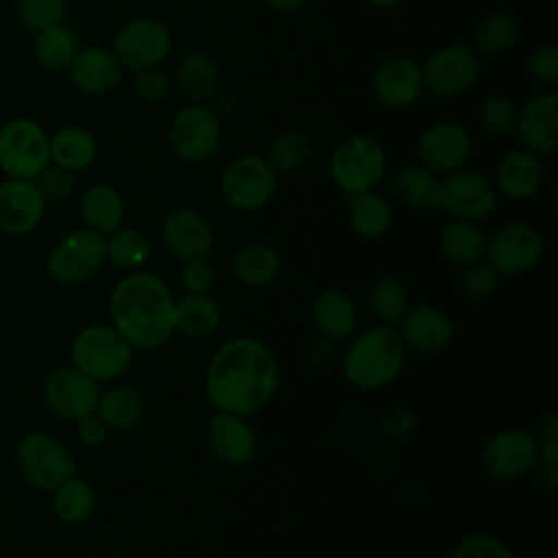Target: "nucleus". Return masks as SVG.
I'll use <instances>...</instances> for the list:
<instances>
[{"mask_svg": "<svg viewBox=\"0 0 558 558\" xmlns=\"http://www.w3.org/2000/svg\"><path fill=\"white\" fill-rule=\"evenodd\" d=\"M423 89L421 65L410 57H390L373 74L375 98L388 109L410 107Z\"/></svg>", "mask_w": 558, "mask_h": 558, "instance_id": "5701e85b", "label": "nucleus"}, {"mask_svg": "<svg viewBox=\"0 0 558 558\" xmlns=\"http://www.w3.org/2000/svg\"><path fill=\"white\" fill-rule=\"evenodd\" d=\"M96 159V140L89 131L65 126L50 137V161L65 170H83Z\"/></svg>", "mask_w": 558, "mask_h": 558, "instance_id": "2f4dec72", "label": "nucleus"}, {"mask_svg": "<svg viewBox=\"0 0 558 558\" xmlns=\"http://www.w3.org/2000/svg\"><path fill=\"white\" fill-rule=\"evenodd\" d=\"M480 120L488 133H493L497 137H508L517 129L514 102L508 96L493 94V96L484 98L482 109H480Z\"/></svg>", "mask_w": 558, "mask_h": 558, "instance_id": "79ce46f5", "label": "nucleus"}, {"mask_svg": "<svg viewBox=\"0 0 558 558\" xmlns=\"http://www.w3.org/2000/svg\"><path fill=\"white\" fill-rule=\"evenodd\" d=\"M279 388V362L255 338H231L220 344L205 371V395L216 412L251 416L259 412Z\"/></svg>", "mask_w": 558, "mask_h": 558, "instance_id": "f257e3e1", "label": "nucleus"}, {"mask_svg": "<svg viewBox=\"0 0 558 558\" xmlns=\"http://www.w3.org/2000/svg\"><path fill=\"white\" fill-rule=\"evenodd\" d=\"M475 48L484 54H501L517 39V24L508 13H490L475 28Z\"/></svg>", "mask_w": 558, "mask_h": 558, "instance_id": "ea45409f", "label": "nucleus"}, {"mask_svg": "<svg viewBox=\"0 0 558 558\" xmlns=\"http://www.w3.org/2000/svg\"><path fill=\"white\" fill-rule=\"evenodd\" d=\"M46 214V198L33 179L0 183V229L9 235L31 233Z\"/></svg>", "mask_w": 558, "mask_h": 558, "instance_id": "aec40b11", "label": "nucleus"}, {"mask_svg": "<svg viewBox=\"0 0 558 558\" xmlns=\"http://www.w3.org/2000/svg\"><path fill=\"white\" fill-rule=\"evenodd\" d=\"M172 37L157 17H133L116 35L113 54L133 72L157 68L170 52Z\"/></svg>", "mask_w": 558, "mask_h": 558, "instance_id": "ddd939ff", "label": "nucleus"}, {"mask_svg": "<svg viewBox=\"0 0 558 558\" xmlns=\"http://www.w3.org/2000/svg\"><path fill=\"white\" fill-rule=\"evenodd\" d=\"M386 170V150L371 135H351L342 140L329 159L333 183L347 194L373 190Z\"/></svg>", "mask_w": 558, "mask_h": 558, "instance_id": "39448f33", "label": "nucleus"}, {"mask_svg": "<svg viewBox=\"0 0 558 558\" xmlns=\"http://www.w3.org/2000/svg\"><path fill=\"white\" fill-rule=\"evenodd\" d=\"M538 462L536 438L519 427L501 429L482 447V469L495 482H514Z\"/></svg>", "mask_w": 558, "mask_h": 558, "instance_id": "f8f14e48", "label": "nucleus"}, {"mask_svg": "<svg viewBox=\"0 0 558 558\" xmlns=\"http://www.w3.org/2000/svg\"><path fill=\"white\" fill-rule=\"evenodd\" d=\"M368 305L373 314L384 323V325H397L405 310L410 307V296L401 279L384 275L375 279V283L368 290Z\"/></svg>", "mask_w": 558, "mask_h": 558, "instance_id": "58836bf2", "label": "nucleus"}, {"mask_svg": "<svg viewBox=\"0 0 558 558\" xmlns=\"http://www.w3.org/2000/svg\"><path fill=\"white\" fill-rule=\"evenodd\" d=\"M310 155H312V142L299 131H288V133H281L270 144L266 161L279 174V172H290L301 168L310 159Z\"/></svg>", "mask_w": 558, "mask_h": 558, "instance_id": "a19ab883", "label": "nucleus"}, {"mask_svg": "<svg viewBox=\"0 0 558 558\" xmlns=\"http://www.w3.org/2000/svg\"><path fill=\"white\" fill-rule=\"evenodd\" d=\"M517 135L525 150L534 155H549L558 146V94L543 92L527 100L517 113Z\"/></svg>", "mask_w": 558, "mask_h": 558, "instance_id": "412c9836", "label": "nucleus"}, {"mask_svg": "<svg viewBox=\"0 0 558 558\" xmlns=\"http://www.w3.org/2000/svg\"><path fill=\"white\" fill-rule=\"evenodd\" d=\"M96 414L105 421L109 429H133L144 414V401L135 388L116 386L100 392Z\"/></svg>", "mask_w": 558, "mask_h": 558, "instance_id": "473e14b6", "label": "nucleus"}, {"mask_svg": "<svg viewBox=\"0 0 558 558\" xmlns=\"http://www.w3.org/2000/svg\"><path fill=\"white\" fill-rule=\"evenodd\" d=\"M214 281H216V275H214V268L207 262V257L183 262L181 286L185 288V292H190V294H209V290L214 288Z\"/></svg>", "mask_w": 558, "mask_h": 558, "instance_id": "de8ad7c7", "label": "nucleus"}, {"mask_svg": "<svg viewBox=\"0 0 558 558\" xmlns=\"http://www.w3.org/2000/svg\"><path fill=\"white\" fill-rule=\"evenodd\" d=\"M231 268L240 283L248 288H264L279 277L281 259L272 246L253 242L235 253Z\"/></svg>", "mask_w": 558, "mask_h": 558, "instance_id": "c85d7f7f", "label": "nucleus"}, {"mask_svg": "<svg viewBox=\"0 0 558 558\" xmlns=\"http://www.w3.org/2000/svg\"><path fill=\"white\" fill-rule=\"evenodd\" d=\"M449 558H514L510 547L490 532H473L458 541Z\"/></svg>", "mask_w": 558, "mask_h": 558, "instance_id": "37998d69", "label": "nucleus"}, {"mask_svg": "<svg viewBox=\"0 0 558 558\" xmlns=\"http://www.w3.org/2000/svg\"><path fill=\"white\" fill-rule=\"evenodd\" d=\"M174 305L161 277L137 270L113 286L109 318L133 349H157L174 333Z\"/></svg>", "mask_w": 558, "mask_h": 558, "instance_id": "f03ea898", "label": "nucleus"}, {"mask_svg": "<svg viewBox=\"0 0 558 558\" xmlns=\"http://www.w3.org/2000/svg\"><path fill=\"white\" fill-rule=\"evenodd\" d=\"M33 181L46 201H63L74 192L76 185L74 172L61 166H46Z\"/></svg>", "mask_w": 558, "mask_h": 558, "instance_id": "49530a36", "label": "nucleus"}, {"mask_svg": "<svg viewBox=\"0 0 558 558\" xmlns=\"http://www.w3.org/2000/svg\"><path fill=\"white\" fill-rule=\"evenodd\" d=\"M44 403L48 410L65 421H78L96 412L100 388L98 381L78 371L76 366H61L44 381Z\"/></svg>", "mask_w": 558, "mask_h": 558, "instance_id": "dca6fc26", "label": "nucleus"}, {"mask_svg": "<svg viewBox=\"0 0 558 558\" xmlns=\"http://www.w3.org/2000/svg\"><path fill=\"white\" fill-rule=\"evenodd\" d=\"M432 207L451 214L456 220L477 222L495 211L497 190L482 172L458 168L438 181Z\"/></svg>", "mask_w": 558, "mask_h": 558, "instance_id": "0eeeda50", "label": "nucleus"}, {"mask_svg": "<svg viewBox=\"0 0 558 558\" xmlns=\"http://www.w3.org/2000/svg\"><path fill=\"white\" fill-rule=\"evenodd\" d=\"M207 440L214 456L227 466H244L257 453V434L242 414L214 412L207 423Z\"/></svg>", "mask_w": 558, "mask_h": 558, "instance_id": "6ab92c4d", "label": "nucleus"}, {"mask_svg": "<svg viewBox=\"0 0 558 558\" xmlns=\"http://www.w3.org/2000/svg\"><path fill=\"white\" fill-rule=\"evenodd\" d=\"M543 185V163L530 150H510L497 166V187L514 201L532 198Z\"/></svg>", "mask_w": 558, "mask_h": 558, "instance_id": "a878e982", "label": "nucleus"}, {"mask_svg": "<svg viewBox=\"0 0 558 558\" xmlns=\"http://www.w3.org/2000/svg\"><path fill=\"white\" fill-rule=\"evenodd\" d=\"M222 126L214 109L187 105L179 109L170 122V146L183 161H205L220 144Z\"/></svg>", "mask_w": 558, "mask_h": 558, "instance_id": "4468645a", "label": "nucleus"}, {"mask_svg": "<svg viewBox=\"0 0 558 558\" xmlns=\"http://www.w3.org/2000/svg\"><path fill=\"white\" fill-rule=\"evenodd\" d=\"M105 262V235L85 227L65 233L52 246L46 268L57 283L74 286L94 277Z\"/></svg>", "mask_w": 558, "mask_h": 558, "instance_id": "1a4fd4ad", "label": "nucleus"}, {"mask_svg": "<svg viewBox=\"0 0 558 558\" xmlns=\"http://www.w3.org/2000/svg\"><path fill=\"white\" fill-rule=\"evenodd\" d=\"M68 68L72 83L87 94H107L122 78V63L105 48L78 50Z\"/></svg>", "mask_w": 558, "mask_h": 558, "instance_id": "393cba45", "label": "nucleus"}, {"mask_svg": "<svg viewBox=\"0 0 558 558\" xmlns=\"http://www.w3.org/2000/svg\"><path fill=\"white\" fill-rule=\"evenodd\" d=\"M15 462L22 477L39 490H54L68 477L76 475V462L70 449L46 432L22 436L15 447Z\"/></svg>", "mask_w": 558, "mask_h": 558, "instance_id": "423d86ee", "label": "nucleus"}, {"mask_svg": "<svg viewBox=\"0 0 558 558\" xmlns=\"http://www.w3.org/2000/svg\"><path fill=\"white\" fill-rule=\"evenodd\" d=\"M538 442V464L556 466L558 460V416L556 412H549L547 418L541 423V436L536 438Z\"/></svg>", "mask_w": 558, "mask_h": 558, "instance_id": "3c124183", "label": "nucleus"}, {"mask_svg": "<svg viewBox=\"0 0 558 558\" xmlns=\"http://www.w3.org/2000/svg\"><path fill=\"white\" fill-rule=\"evenodd\" d=\"M81 216L87 229L109 235L124 222V203L116 187L107 183H96L85 190L81 198Z\"/></svg>", "mask_w": 558, "mask_h": 558, "instance_id": "cd10ccee", "label": "nucleus"}, {"mask_svg": "<svg viewBox=\"0 0 558 558\" xmlns=\"http://www.w3.org/2000/svg\"><path fill=\"white\" fill-rule=\"evenodd\" d=\"M307 0H266L268 7H272L275 11H296L305 4Z\"/></svg>", "mask_w": 558, "mask_h": 558, "instance_id": "864d4df0", "label": "nucleus"}, {"mask_svg": "<svg viewBox=\"0 0 558 558\" xmlns=\"http://www.w3.org/2000/svg\"><path fill=\"white\" fill-rule=\"evenodd\" d=\"M96 504L92 484L85 477L72 475L52 490V512L59 521L68 525L83 523Z\"/></svg>", "mask_w": 558, "mask_h": 558, "instance_id": "72a5a7b5", "label": "nucleus"}, {"mask_svg": "<svg viewBox=\"0 0 558 558\" xmlns=\"http://www.w3.org/2000/svg\"><path fill=\"white\" fill-rule=\"evenodd\" d=\"M15 7L22 22L33 31L59 24L65 15V0H15Z\"/></svg>", "mask_w": 558, "mask_h": 558, "instance_id": "c03bdc74", "label": "nucleus"}, {"mask_svg": "<svg viewBox=\"0 0 558 558\" xmlns=\"http://www.w3.org/2000/svg\"><path fill=\"white\" fill-rule=\"evenodd\" d=\"M436 187H438V179L425 166H405L397 170L390 179L392 196L412 209L432 207Z\"/></svg>", "mask_w": 558, "mask_h": 558, "instance_id": "f704fd0d", "label": "nucleus"}, {"mask_svg": "<svg viewBox=\"0 0 558 558\" xmlns=\"http://www.w3.org/2000/svg\"><path fill=\"white\" fill-rule=\"evenodd\" d=\"M440 253L456 266H471L484 257L486 235L475 222L451 220L440 233Z\"/></svg>", "mask_w": 558, "mask_h": 558, "instance_id": "c756f323", "label": "nucleus"}, {"mask_svg": "<svg viewBox=\"0 0 558 558\" xmlns=\"http://www.w3.org/2000/svg\"><path fill=\"white\" fill-rule=\"evenodd\" d=\"M76 39L70 28L61 22L37 31L35 37V59L46 70H63L72 63L76 54Z\"/></svg>", "mask_w": 558, "mask_h": 558, "instance_id": "e433bc0d", "label": "nucleus"}, {"mask_svg": "<svg viewBox=\"0 0 558 558\" xmlns=\"http://www.w3.org/2000/svg\"><path fill=\"white\" fill-rule=\"evenodd\" d=\"M161 238L166 248L187 262L203 259L214 248V229L207 218L190 207H174L163 216Z\"/></svg>", "mask_w": 558, "mask_h": 558, "instance_id": "f3484780", "label": "nucleus"}, {"mask_svg": "<svg viewBox=\"0 0 558 558\" xmlns=\"http://www.w3.org/2000/svg\"><path fill=\"white\" fill-rule=\"evenodd\" d=\"M418 157L432 172H453L462 168L473 150L471 135L458 122H436L418 137Z\"/></svg>", "mask_w": 558, "mask_h": 558, "instance_id": "a211bd4d", "label": "nucleus"}, {"mask_svg": "<svg viewBox=\"0 0 558 558\" xmlns=\"http://www.w3.org/2000/svg\"><path fill=\"white\" fill-rule=\"evenodd\" d=\"M168 76L159 68L135 72V92L146 102H161L168 96Z\"/></svg>", "mask_w": 558, "mask_h": 558, "instance_id": "09e8293b", "label": "nucleus"}, {"mask_svg": "<svg viewBox=\"0 0 558 558\" xmlns=\"http://www.w3.org/2000/svg\"><path fill=\"white\" fill-rule=\"evenodd\" d=\"M222 320L220 305L209 294H185L174 305V331L190 340L209 338Z\"/></svg>", "mask_w": 558, "mask_h": 558, "instance_id": "bb28decb", "label": "nucleus"}, {"mask_svg": "<svg viewBox=\"0 0 558 558\" xmlns=\"http://www.w3.org/2000/svg\"><path fill=\"white\" fill-rule=\"evenodd\" d=\"M543 251V235L532 225L510 222L486 240L484 257L499 277H519L541 262Z\"/></svg>", "mask_w": 558, "mask_h": 558, "instance_id": "9d476101", "label": "nucleus"}, {"mask_svg": "<svg viewBox=\"0 0 558 558\" xmlns=\"http://www.w3.org/2000/svg\"><path fill=\"white\" fill-rule=\"evenodd\" d=\"M105 253L113 266L135 270L148 262L150 242L142 231L120 227L113 233L105 235Z\"/></svg>", "mask_w": 558, "mask_h": 558, "instance_id": "4c0bfd02", "label": "nucleus"}, {"mask_svg": "<svg viewBox=\"0 0 558 558\" xmlns=\"http://www.w3.org/2000/svg\"><path fill=\"white\" fill-rule=\"evenodd\" d=\"M351 229L366 240L381 238L392 225L390 205L375 192H357L349 196Z\"/></svg>", "mask_w": 558, "mask_h": 558, "instance_id": "7c9ffc66", "label": "nucleus"}, {"mask_svg": "<svg viewBox=\"0 0 558 558\" xmlns=\"http://www.w3.org/2000/svg\"><path fill=\"white\" fill-rule=\"evenodd\" d=\"M50 163V137L26 118L0 129V168L9 179H35Z\"/></svg>", "mask_w": 558, "mask_h": 558, "instance_id": "6e6552de", "label": "nucleus"}, {"mask_svg": "<svg viewBox=\"0 0 558 558\" xmlns=\"http://www.w3.org/2000/svg\"><path fill=\"white\" fill-rule=\"evenodd\" d=\"M405 362V344L392 325H373L362 331L342 357L349 384L360 390H379L392 384Z\"/></svg>", "mask_w": 558, "mask_h": 558, "instance_id": "7ed1b4c3", "label": "nucleus"}, {"mask_svg": "<svg viewBox=\"0 0 558 558\" xmlns=\"http://www.w3.org/2000/svg\"><path fill=\"white\" fill-rule=\"evenodd\" d=\"M133 351L131 342L111 323H96L81 329L70 344L72 366L98 384L124 375L133 362Z\"/></svg>", "mask_w": 558, "mask_h": 558, "instance_id": "20e7f679", "label": "nucleus"}, {"mask_svg": "<svg viewBox=\"0 0 558 558\" xmlns=\"http://www.w3.org/2000/svg\"><path fill=\"white\" fill-rule=\"evenodd\" d=\"M371 4H375V7H381V9H388V7H395V4H399V2H403V0H368Z\"/></svg>", "mask_w": 558, "mask_h": 558, "instance_id": "5fc2aeb1", "label": "nucleus"}, {"mask_svg": "<svg viewBox=\"0 0 558 558\" xmlns=\"http://www.w3.org/2000/svg\"><path fill=\"white\" fill-rule=\"evenodd\" d=\"M277 190V172L259 155L235 157L220 177V192L238 211L262 209Z\"/></svg>", "mask_w": 558, "mask_h": 558, "instance_id": "9b49d317", "label": "nucleus"}, {"mask_svg": "<svg viewBox=\"0 0 558 558\" xmlns=\"http://www.w3.org/2000/svg\"><path fill=\"white\" fill-rule=\"evenodd\" d=\"M480 74V61L475 52L464 44H447L429 54L421 68L423 87L436 96H460L464 94Z\"/></svg>", "mask_w": 558, "mask_h": 558, "instance_id": "2eb2a0df", "label": "nucleus"}, {"mask_svg": "<svg viewBox=\"0 0 558 558\" xmlns=\"http://www.w3.org/2000/svg\"><path fill=\"white\" fill-rule=\"evenodd\" d=\"M464 268L466 270L460 277V290L466 299L482 301V299H488L497 290L499 275L488 264L475 262V264L464 266Z\"/></svg>", "mask_w": 558, "mask_h": 558, "instance_id": "a18cd8bd", "label": "nucleus"}, {"mask_svg": "<svg viewBox=\"0 0 558 558\" xmlns=\"http://www.w3.org/2000/svg\"><path fill=\"white\" fill-rule=\"evenodd\" d=\"M357 305L340 288H327L312 301V325L325 340H344L357 327Z\"/></svg>", "mask_w": 558, "mask_h": 558, "instance_id": "b1692460", "label": "nucleus"}, {"mask_svg": "<svg viewBox=\"0 0 558 558\" xmlns=\"http://www.w3.org/2000/svg\"><path fill=\"white\" fill-rule=\"evenodd\" d=\"M177 83L181 92L194 100H207L218 85V72L214 61L203 52H187L177 68Z\"/></svg>", "mask_w": 558, "mask_h": 558, "instance_id": "c9c22d12", "label": "nucleus"}, {"mask_svg": "<svg viewBox=\"0 0 558 558\" xmlns=\"http://www.w3.org/2000/svg\"><path fill=\"white\" fill-rule=\"evenodd\" d=\"M527 72L538 83H554L558 78V48L541 46L530 54Z\"/></svg>", "mask_w": 558, "mask_h": 558, "instance_id": "8fccbe9b", "label": "nucleus"}, {"mask_svg": "<svg viewBox=\"0 0 558 558\" xmlns=\"http://www.w3.org/2000/svg\"><path fill=\"white\" fill-rule=\"evenodd\" d=\"M76 423H78V427H76L78 438H81L85 445H89V447L102 445V442L107 440V436H109V427L105 425V421H102L96 412H92V414L78 418Z\"/></svg>", "mask_w": 558, "mask_h": 558, "instance_id": "603ef678", "label": "nucleus"}, {"mask_svg": "<svg viewBox=\"0 0 558 558\" xmlns=\"http://www.w3.org/2000/svg\"><path fill=\"white\" fill-rule=\"evenodd\" d=\"M397 331L405 349L440 351L453 340L456 325L453 318L436 305H414L405 310L397 323Z\"/></svg>", "mask_w": 558, "mask_h": 558, "instance_id": "4be33fe9", "label": "nucleus"}]
</instances>
